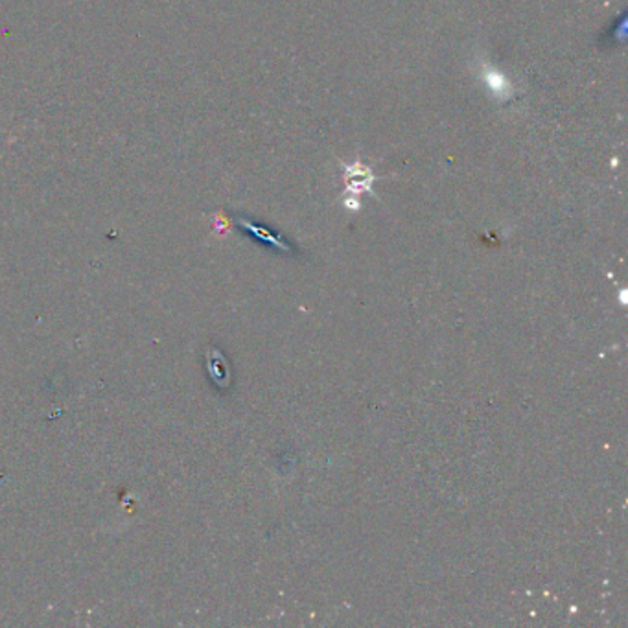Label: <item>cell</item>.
I'll list each match as a JSON object with an SVG mask.
<instances>
[{
	"label": "cell",
	"instance_id": "2",
	"mask_svg": "<svg viewBox=\"0 0 628 628\" xmlns=\"http://www.w3.org/2000/svg\"><path fill=\"white\" fill-rule=\"evenodd\" d=\"M483 77H484V82H487V85H489L490 91H492V93L496 94V98H500V100L509 98V96H510V83H509V79H507V77L503 76V74L498 72L496 68L489 67L483 72Z\"/></svg>",
	"mask_w": 628,
	"mask_h": 628
},
{
	"label": "cell",
	"instance_id": "1",
	"mask_svg": "<svg viewBox=\"0 0 628 628\" xmlns=\"http://www.w3.org/2000/svg\"><path fill=\"white\" fill-rule=\"evenodd\" d=\"M346 185L349 188L354 192L361 190H371V183L374 181V176L371 174L369 168L361 164H351L346 166Z\"/></svg>",
	"mask_w": 628,
	"mask_h": 628
}]
</instances>
